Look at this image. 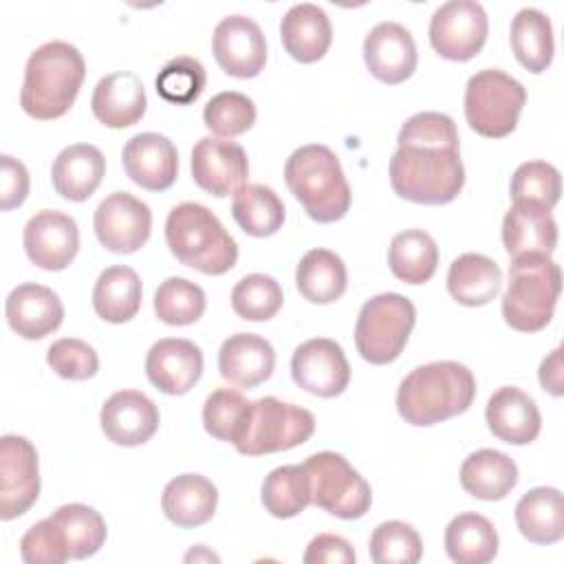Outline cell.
Here are the masks:
<instances>
[{"instance_id": "6da1fadb", "label": "cell", "mask_w": 564, "mask_h": 564, "mask_svg": "<svg viewBox=\"0 0 564 564\" xmlns=\"http://www.w3.org/2000/svg\"><path fill=\"white\" fill-rule=\"evenodd\" d=\"M390 185L397 196L419 205H447L460 194L465 167L452 117L425 110L401 126L390 159Z\"/></svg>"}, {"instance_id": "7a4b0ae2", "label": "cell", "mask_w": 564, "mask_h": 564, "mask_svg": "<svg viewBox=\"0 0 564 564\" xmlns=\"http://www.w3.org/2000/svg\"><path fill=\"white\" fill-rule=\"evenodd\" d=\"M476 397L471 370L458 361H432L414 368L397 390L401 419L416 427H430L463 414Z\"/></svg>"}, {"instance_id": "3957f363", "label": "cell", "mask_w": 564, "mask_h": 564, "mask_svg": "<svg viewBox=\"0 0 564 564\" xmlns=\"http://www.w3.org/2000/svg\"><path fill=\"white\" fill-rule=\"evenodd\" d=\"M84 77L86 62L73 44L62 40L46 42L26 59L20 106L37 121L57 119L75 104Z\"/></svg>"}, {"instance_id": "277c9868", "label": "cell", "mask_w": 564, "mask_h": 564, "mask_svg": "<svg viewBox=\"0 0 564 564\" xmlns=\"http://www.w3.org/2000/svg\"><path fill=\"white\" fill-rule=\"evenodd\" d=\"M165 242L172 256L205 275H223L238 260V245L200 203H181L172 207L165 220Z\"/></svg>"}, {"instance_id": "5b68a950", "label": "cell", "mask_w": 564, "mask_h": 564, "mask_svg": "<svg viewBox=\"0 0 564 564\" xmlns=\"http://www.w3.org/2000/svg\"><path fill=\"white\" fill-rule=\"evenodd\" d=\"M284 181L315 223H335L350 207V185L337 154L326 145H302L284 165Z\"/></svg>"}, {"instance_id": "8992f818", "label": "cell", "mask_w": 564, "mask_h": 564, "mask_svg": "<svg viewBox=\"0 0 564 564\" xmlns=\"http://www.w3.org/2000/svg\"><path fill=\"white\" fill-rule=\"evenodd\" d=\"M560 293L562 271L551 256L529 253L511 258L502 317L513 330L538 333L551 322Z\"/></svg>"}, {"instance_id": "52a82bcc", "label": "cell", "mask_w": 564, "mask_h": 564, "mask_svg": "<svg viewBox=\"0 0 564 564\" xmlns=\"http://www.w3.org/2000/svg\"><path fill=\"white\" fill-rule=\"evenodd\" d=\"M315 432V416L275 397L249 401L231 445L242 456H264L293 449Z\"/></svg>"}, {"instance_id": "ba28073f", "label": "cell", "mask_w": 564, "mask_h": 564, "mask_svg": "<svg viewBox=\"0 0 564 564\" xmlns=\"http://www.w3.org/2000/svg\"><path fill=\"white\" fill-rule=\"evenodd\" d=\"M416 322L414 304L401 293L370 297L355 324L357 352L375 366L392 364L405 348Z\"/></svg>"}, {"instance_id": "9c48e42d", "label": "cell", "mask_w": 564, "mask_h": 564, "mask_svg": "<svg viewBox=\"0 0 564 564\" xmlns=\"http://www.w3.org/2000/svg\"><path fill=\"white\" fill-rule=\"evenodd\" d=\"M527 101L524 86L498 68L469 77L465 88V119L469 128L489 139H502L518 126Z\"/></svg>"}, {"instance_id": "30bf717a", "label": "cell", "mask_w": 564, "mask_h": 564, "mask_svg": "<svg viewBox=\"0 0 564 564\" xmlns=\"http://www.w3.org/2000/svg\"><path fill=\"white\" fill-rule=\"evenodd\" d=\"M302 465L308 478L311 505L341 520H357L366 516L372 502L370 485L341 454L317 452Z\"/></svg>"}, {"instance_id": "8fae6325", "label": "cell", "mask_w": 564, "mask_h": 564, "mask_svg": "<svg viewBox=\"0 0 564 564\" xmlns=\"http://www.w3.org/2000/svg\"><path fill=\"white\" fill-rule=\"evenodd\" d=\"M489 20L480 2L449 0L430 20V44L449 62H467L487 42Z\"/></svg>"}, {"instance_id": "7c38bea8", "label": "cell", "mask_w": 564, "mask_h": 564, "mask_svg": "<svg viewBox=\"0 0 564 564\" xmlns=\"http://www.w3.org/2000/svg\"><path fill=\"white\" fill-rule=\"evenodd\" d=\"M40 496V465L33 443L18 434L0 438V518L26 513Z\"/></svg>"}, {"instance_id": "4fadbf2b", "label": "cell", "mask_w": 564, "mask_h": 564, "mask_svg": "<svg viewBox=\"0 0 564 564\" xmlns=\"http://www.w3.org/2000/svg\"><path fill=\"white\" fill-rule=\"evenodd\" d=\"M93 225L97 240L108 251L134 253L150 238L152 212L141 198L128 192H112L97 205Z\"/></svg>"}, {"instance_id": "5bb4252c", "label": "cell", "mask_w": 564, "mask_h": 564, "mask_svg": "<svg viewBox=\"0 0 564 564\" xmlns=\"http://www.w3.org/2000/svg\"><path fill=\"white\" fill-rule=\"evenodd\" d=\"M291 377L302 390L333 399L348 388L350 366L344 348L335 339L313 337L293 350Z\"/></svg>"}, {"instance_id": "9a60e30c", "label": "cell", "mask_w": 564, "mask_h": 564, "mask_svg": "<svg viewBox=\"0 0 564 564\" xmlns=\"http://www.w3.org/2000/svg\"><path fill=\"white\" fill-rule=\"evenodd\" d=\"M212 51L218 66L238 79H251L260 75L267 62L264 33L247 15L223 18L212 35Z\"/></svg>"}, {"instance_id": "2e32d148", "label": "cell", "mask_w": 564, "mask_h": 564, "mask_svg": "<svg viewBox=\"0 0 564 564\" xmlns=\"http://www.w3.org/2000/svg\"><path fill=\"white\" fill-rule=\"evenodd\" d=\"M22 242L35 267L44 271H62L77 256L79 229L68 214L42 209L24 225Z\"/></svg>"}, {"instance_id": "e0dca14e", "label": "cell", "mask_w": 564, "mask_h": 564, "mask_svg": "<svg viewBox=\"0 0 564 564\" xmlns=\"http://www.w3.org/2000/svg\"><path fill=\"white\" fill-rule=\"evenodd\" d=\"M192 176L212 196L236 194L249 176L247 152L236 141L203 137L192 150Z\"/></svg>"}, {"instance_id": "ac0fdd59", "label": "cell", "mask_w": 564, "mask_h": 564, "mask_svg": "<svg viewBox=\"0 0 564 564\" xmlns=\"http://www.w3.org/2000/svg\"><path fill=\"white\" fill-rule=\"evenodd\" d=\"M159 408L139 390H117L101 408L99 423L108 441L123 447H137L150 441L159 430Z\"/></svg>"}, {"instance_id": "d6986e66", "label": "cell", "mask_w": 564, "mask_h": 564, "mask_svg": "<svg viewBox=\"0 0 564 564\" xmlns=\"http://www.w3.org/2000/svg\"><path fill=\"white\" fill-rule=\"evenodd\" d=\"M364 62L383 84H401L416 70V44L399 22H379L364 40Z\"/></svg>"}, {"instance_id": "ffe728a7", "label": "cell", "mask_w": 564, "mask_h": 564, "mask_svg": "<svg viewBox=\"0 0 564 564\" xmlns=\"http://www.w3.org/2000/svg\"><path fill=\"white\" fill-rule=\"evenodd\" d=\"M121 161L130 181L150 192L172 187L178 174L176 145L159 132L134 134L123 145Z\"/></svg>"}, {"instance_id": "44dd1931", "label": "cell", "mask_w": 564, "mask_h": 564, "mask_svg": "<svg viewBox=\"0 0 564 564\" xmlns=\"http://www.w3.org/2000/svg\"><path fill=\"white\" fill-rule=\"evenodd\" d=\"M145 375L165 394L189 392L203 375L200 348L181 337H165L152 344L145 357Z\"/></svg>"}, {"instance_id": "7402d4cb", "label": "cell", "mask_w": 564, "mask_h": 564, "mask_svg": "<svg viewBox=\"0 0 564 564\" xmlns=\"http://www.w3.org/2000/svg\"><path fill=\"white\" fill-rule=\"evenodd\" d=\"M4 315L11 330L20 337L44 339L62 326L64 306L53 289L24 282L7 295Z\"/></svg>"}, {"instance_id": "603a6c76", "label": "cell", "mask_w": 564, "mask_h": 564, "mask_svg": "<svg viewBox=\"0 0 564 564\" xmlns=\"http://www.w3.org/2000/svg\"><path fill=\"white\" fill-rule=\"evenodd\" d=\"M145 88L130 70H119L101 77L93 90L90 108L99 123L112 130L130 128L145 115Z\"/></svg>"}, {"instance_id": "cb8c5ba5", "label": "cell", "mask_w": 564, "mask_h": 564, "mask_svg": "<svg viewBox=\"0 0 564 564\" xmlns=\"http://www.w3.org/2000/svg\"><path fill=\"white\" fill-rule=\"evenodd\" d=\"M491 434L509 445H529L542 430V416L535 401L520 388H498L485 410Z\"/></svg>"}, {"instance_id": "d4e9b609", "label": "cell", "mask_w": 564, "mask_h": 564, "mask_svg": "<svg viewBox=\"0 0 564 564\" xmlns=\"http://www.w3.org/2000/svg\"><path fill=\"white\" fill-rule=\"evenodd\" d=\"M275 368L273 346L253 333L229 335L218 350L220 377L238 388H256L264 383Z\"/></svg>"}, {"instance_id": "484cf974", "label": "cell", "mask_w": 564, "mask_h": 564, "mask_svg": "<svg viewBox=\"0 0 564 564\" xmlns=\"http://www.w3.org/2000/svg\"><path fill=\"white\" fill-rule=\"evenodd\" d=\"M502 245L511 258L529 253L551 256L557 245V223L540 205L513 203L502 218Z\"/></svg>"}, {"instance_id": "4316f807", "label": "cell", "mask_w": 564, "mask_h": 564, "mask_svg": "<svg viewBox=\"0 0 564 564\" xmlns=\"http://www.w3.org/2000/svg\"><path fill=\"white\" fill-rule=\"evenodd\" d=\"M280 37L284 51L302 64L322 59L333 42V26L326 11L313 2L293 4L282 22Z\"/></svg>"}, {"instance_id": "83f0119b", "label": "cell", "mask_w": 564, "mask_h": 564, "mask_svg": "<svg viewBox=\"0 0 564 564\" xmlns=\"http://www.w3.org/2000/svg\"><path fill=\"white\" fill-rule=\"evenodd\" d=\"M218 489L200 474H181L172 478L161 496V509L170 522L181 529H194L209 522L216 513Z\"/></svg>"}, {"instance_id": "f1b7e54d", "label": "cell", "mask_w": 564, "mask_h": 564, "mask_svg": "<svg viewBox=\"0 0 564 564\" xmlns=\"http://www.w3.org/2000/svg\"><path fill=\"white\" fill-rule=\"evenodd\" d=\"M106 172V159L90 143H73L64 148L51 167L55 192L73 203H82L95 194Z\"/></svg>"}, {"instance_id": "f546056e", "label": "cell", "mask_w": 564, "mask_h": 564, "mask_svg": "<svg viewBox=\"0 0 564 564\" xmlns=\"http://www.w3.org/2000/svg\"><path fill=\"white\" fill-rule=\"evenodd\" d=\"M518 482L513 458L498 449H478L460 465V487L478 500H502Z\"/></svg>"}, {"instance_id": "4dcf8cb0", "label": "cell", "mask_w": 564, "mask_h": 564, "mask_svg": "<svg viewBox=\"0 0 564 564\" xmlns=\"http://www.w3.org/2000/svg\"><path fill=\"white\" fill-rule=\"evenodd\" d=\"M502 286L500 267L482 253L458 256L447 271V291L463 306L489 304Z\"/></svg>"}, {"instance_id": "1f68e13d", "label": "cell", "mask_w": 564, "mask_h": 564, "mask_svg": "<svg viewBox=\"0 0 564 564\" xmlns=\"http://www.w3.org/2000/svg\"><path fill=\"white\" fill-rule=\"evenodd\" d=\"M516 524L533 544H553L564 538V500L555 487H535L516 505Z\"/></svg>"}, {"instance_id": "d6a6232c", "label": "cell", "mask_w": 564, "mask_h": 564, "mask_svg": "<svg viewBox=\"0 0 564 564\" xmlns=\"http://www.w3.org/2000/svg\"><path fill=\"white\" fill-rule=\"evenodd\" d=\"M141 293L143 289L137 271L126 264H115L99 273L93 289V308L101 319L123 324L139 313Z\"/></svg>"}, {"instance_id": "836d02e7", "label": "cell", "mask_w": 564, "mask_h": 564, "mask_svg": "<svg viewBox=\"0 0 564 564\" xmlns=\"http://www.w3.org/2000/svg\"><path fill=\"white\" fill-rule=\"evenodd\" d=\"M295 284L304 300L313 304H330L346 291V264L330 249H311L302 256L295 269Z\"/></svg>"}, {"instance_id": "e575fe53", "label": "cell", "mask_w": 564, "mask_h": 564, "mask_svg": "<svg viewBox=\"0 0 564 564\" xmlns=\"http://www.w3.org/2000/svg\"><path fill=\"white\" fill-rule=\"evenodd\" d=\"M511 51L529 73H544L555 53L553 26L540 9H520L511 20Z\"/></svg>"}, {"instance_id": "d590c367", "label": "cell", "mask_w": 564, "mask_h": 564, "mask_svg": "<svg viewBox=\"0 0 564 564\" xmlns=\"http://www.w3.org/2000/svg\"><path fill=\"white\" fill-rule=\"evenodd\" d=\"M445 551L458 564H487L498 555V533L485 516L465 511L449 520Z\"/></svg>"}, {"instance_id": "8d00e7d4", "label": "cell", "mask_w": 564, "mask_h": 564, "mask_svg": "<svg viewBox=\"0 0 564 564\" xmlns=\"http://www.w3.org/2000/svg\"><path fill=\"white\" fill-rule=\"evenodd\" d=\"M388 264L394 278L405 284L427 282L438 267V247L423 229L399 231L388 247Z\"/></svg>"}, {"instance_id": "74e56055", "label": "cell", "mask_w": 564, "mask_h": 564, "mask_svg": "<svg viewBox=\"0 0 564 564\" xmlns=\"http://www.w3.org/2000/svg\"><path fill=\"white\" fill-rule=\"evenodd\" d=\"M231 216L245 234L253 238H267L282 227L286 212L284 203L271 187L253 183L240 187L234 194Z\"/></svg>"}, {"instance_id": "f35d334b", "label": "cell", "mask_w": 564, "mask_h": 564, "mask_svg": "<svg viewBox=\"0 0 564 564\" xmlns=\"http://www.w3.org/2000/svg\"><path fill=\"white\" fill-rule=\"evenodd\" d=\"M48 518L59 529L73 560H86L95 555L106 542V535H108L106 520L101 518L99 511H95L88 505H82V502L62 505Z\"/></svg>"}, {"instance_id": "ab89813d", "label": "cell", "mask_w": 564, "mask_h": 564, "mask_svg": "<svg viewBox=\"0 0 564 564\" xmlns=\"http://www.w3.org/2000/svg\"><path fill=\"white\" fill-rule=\"evenodd\" d=\"M262 505L280 520L300 516L311 505L308 478L304 465H282L269 471L262 482Z\"/></svg>"}, {"instance_id": "60d3db41", "label": "cell", "mask_w": 564, "mask_h": 564, "mask_svg": "<svg viewBox=\"0 0 564 564\" xmlns=\"http://www.w3.org/2000/svg\"><path fill=\"white\" fill-rule=\"evenodd\" d=\"M205 306V291L185 278H167L154 293V313L170 326H189L198 322Z\"/></svg>"}, {"instance_id": "b9f144b4", "label": "cell", "mask_w": 564, "mask_h": 564, "mask_svg": "<svg viewBox=\"0 0 564 564\" xmlns=\"http://www.w3.org/2000/svg\"><path fill=\"white\" fill-rule=\"evenodd\" d=\"M284 295L275 278L267 273H249L240 278L231 291V308L247 322H267L282 308Z\"/></svg>"}, {"instance_id": "7bdbcfd3", "label": "cell", "mask_w": 564, "mask_h": 564, "mask_svg": "<svg viewBox=\"0 0 564 564\" xmlns=\"http://www.w3.org/2000/svg\"><path fill=\"white\" fill-rule=\"evenodd\" d=\"M513 203H531L544 209H553L562 194V178L557 167L546 161H527L518 165L511 176Z\"/></svg>"}, {"instance_id": "ee69618b", "label": "cell", "mask_w": 564, "mask_h": 564, "mask_svg": "<svg viewBox=\"0 0 564 564\" xmlns=\"http://www.w3.org/2000/svg\"><path fill=\"white\" fill-rule=\"evenodd\" d=\"M368 551L375 564H416L423 555V542L414 527L388 520L372 531Z\"/></svg>"}, {"instance_id": "f6af8a7d", "label": "cell", "mask_w": 564, "mask_h": 564, "mask_svg": "<svg viewBox=\"0 0 564 564\" xmlns=\"http://www.w3.org/2000/svg\"><path fill=\"white\" fill-rule=\"evenodd\" d=\"M154 84L161 99L176 106H187L194 104L205 90L207 73L196 57L178 55L159 70Z\"/></svg>"}, {"instance_id": "bcb514c9", "label": "cell", "mask_w": 564, "mask_h": 564, "mask_svg": "<svg viewBox=\"0 0 564 564\" xmlns=\"http://www.w3.org/2000/svg\"><path fill=\"white\" fill-rule=\"evenodd\" d=\"M203 121L218 137H240L256 123V106L247 95L225 90L205 104Z\"/></svg>"}, {"instance_id": "7dc6e473", "label": "cell", "mask_w": 564, "mask_h": 564, "mask_svg": "<svg viewBox=\"0 0 564 564\" xmlns=\"http://www.w3.org/2000/svg\"><path fill=\"white\" fill-rule=\"evenodd\" d=\"M46 364L55 375L70 381H86L97 375L99 357L90 344L77 337H62L46 350Z\"/></svg>"}, {"instance_id": "c3c4849f", "label": "cell", "mask_w": 564, "mask_h": 564, "mask_svg": "<svg viewBox=\"0 0 564 564\" xmlns=\"http://www.w3.org/2000/svg\"><path fill=\"white\" fill-rule=\"evenodd\" d=\"M247 403L249 401L238 390H229V388L214 390L203 405V425L207 434H212L218 441L231 443L242 421V414L247 410Z\"/></svg>"}, {"instance_id": "681fc988", "label": "cell", "mask_w": 564, "mask_h": 564, "mask_svg": "<svg viewBox=\"0 0 564 564\" xmlns=\"http://www.w3.org/2000/svg\"><path fill=\"white\" fill-rule=\"evenodd\" d=\"M20 555L26 564H64L70 560L66 542L51 518L29 527L20 540Z\"/></svg>"}, {"instance_id": "f907efd6", "label": "cell", "mask_w": 564, "mask_h": 564, "mask_svg": "<svg viewBox=\"0 0 564 564\" xmlns=\"http://www.w3.org/2000/svg\"><path fill=\"white\" fill-rule=\"evenodd\" d=\"M29 196V172L11 154L0 156V209L20 207Z\"/></svg>"}, {"instance_id": "816d5d0a", "label": "cell", "mask_w": 564, "mask_h": 564, "mask_svg": "<svg viewBox=\"0 0 564 564\" xmlns=\"http://www.w3.org/2000/svg\"><path fill=\"white\" fill-rule=\"evenodd\" d=\"M306 564H352L357 560L352 546L348 540H344L341 535H333V533H319L315 535L302 557Z\"/></svg>"}, {"instance_id": "f5cc1de1", "label": "cell", "mask_w": 564, "mask_h": 564, "mask_svg": "<svg viewBox=\"0 0 564 564\" xmlns=\"http://www.w3.org/2000/svg\"><path fill=\"white\" fill-rule=\"evenodd\" d=\"M540 383L546 392L553 397L564 394V372H562V346H557L549 357L542 359L540 370H538Z\"/></svg>"}, {"instance_id": "db71d44e", "label": "cell", "mask_w": 564, "mask_h": 564, "mask_svg": "<svg viewBox=\"0 0 564 564\" xmlns=\"http://www.w3.org/2000/svg\"><path fill=\"white\" fill-rule=\"evenodd\" d=\"M185 560L189 562V560H218L214 553H209V551H205V546L203 544H198L196 549H192L187 555H185Z\"/></svg>"}]
</instances>
